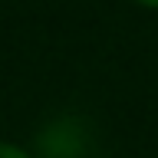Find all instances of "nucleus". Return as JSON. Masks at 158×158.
<instances>
[{
  "label": "nucleus",
  "instance_id": "obj_1",
  "mask_svg": "<svg viewBox=\"0 0 158 158\" xmlns=\"http://www.w3.org/2000/svg\"><path fill=\"white\" fill-rule=\"evenodd\" d=\"M40 158H86L89 155V128L79 115H59L36 132Z\"/></svg>",
  "mask_w": 158,
  "mask_h": 158
},
{
  "label": "nucleus",
  "instance_id": "obj_2",
  "mask_svg": "<svg viewBox=\"0 0 158 158\" xmlns=\"http://www.w3.org/2000/svg\"><path fill=\"white\" fill-rule=\"evenodd\" d=\"M0 158H33V155L23 152L20 145H13V142H0Z\"/></svg>",
  "mask_w": 158,
  "mask_h": 158
},
{
  "label": "nucleus",
  "instance_id": "obj_3",
  "mask_svg": "<svg viewBox=\"0 0 158 158\" xmlns=\"http://www.w3.org/2000/svg\"><path fill=\"white\" fill-rule=\"evenodd\" d=\"M138 7H145V10H158V0H135Z\"/></svg>",
  "mask_w": 158,
  "mask_h": 158
}]
</instances>
